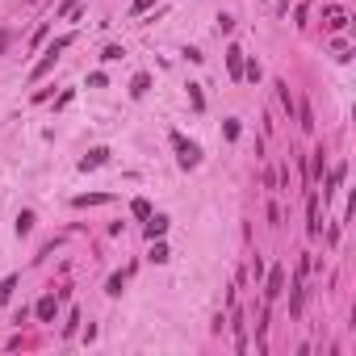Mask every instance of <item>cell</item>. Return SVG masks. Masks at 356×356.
Listing matches in <instances>:
<instances>
[{"label":"cell","mask_w":356,"mask_h":356,"mask_svg":"<svg viewBox=\"0 0 356 356\" xmlns=\"http://www.w3.org/2000/svg\"><path fill=\"white\" fill-rule=\"evenodd\" d=\"M151 260H155V264H163V260H168V247L155 243V247H151Z\"/></svg>","instance_id":"obj_12"},{"label":"cell","mask_w":356,"mask_h":356,"mask_svg":"<svg viewBox=\"0 0 356 356\" xmlns=\"http://www.w3.org/2000/svg\"><path fill=\"white\" fill-rule=\"evenodd\" d=\"M327 26L331 30H343V26H348V13H343V9H331V13H327Z\"/></svg>","instance_id":"obj_6"},{"label":"cell","mask_w":356,"mask_h":356,"mask_svg":"<svg viewBox=\"0 0 356 356\" xmlns=\"http://www.w3.org/2000/svg\"><path fill=\"white\" fill-rule=\"evenodd\" d=\"M306 218H310V222H306V231H310V235H318V231H323V222H318V197H310V201H306Z\"/></svg>","instance_id":"obj_2"},{"label":"cell","mask_w":356,"mask_h":356,"mask_svg":"<svg viewBox=\"0 0 356 356\" xmlns=\"http://www.w3.org/2000/svg\"><path fill=\"white\" fill-rule=\"evenodd\" d=\"M227 63H231V76L239 80L243 76V51H239V46H231V51H227Z\"/></svg>","instance_id":"obj_4"},{"label":"cell","mask_w":356,"mask_h":356,"mask_svg":"<svg viewBox=\"0 0 356 356\" xmlns=\"http://www.w3.org/2000/svg\"><path fill=\"white\" fill-rule=\"evenodd\" d=\"M281 285H285V272H281V268H272V272H268V289H264V302H272V298H277V293H281Z\"/></svg>","instance_id":"obj_3"},{"label":"cell","mask_w":356,"mask_h":356,"mask_svg":"<svg viewBox=\"0 0 356 356\" xmlns=\"http://www.w3.org/2000/svg\"><path fill=\"white\" fill-rule=\"evenodd\" d=\"M163 231H168V218H163V214H155V218L147 222V235L155 239V235H163Z\"/></svg>","instance_id":"obj_7"},{"label":"cell","mask_w":356,"mask_h":356,"mask_svg":"<svg viewBox=\"0 0 356 356\" xmlns=\"http://www.w3.org/2000/svg\"><path fill=\"white\" fill-rule=\"evenodd\" d=\"M122 285H126V272H117V277H109V293H122Z\"/></svg>","instance_id":"obj_13"},{"label":"cell","mask_w":356,"mask_h":356,"mask_svg":"<svg viewBox=\"0 0 356 356\" xmlns=\"http://www.w3.org/2000/svg\"><path fill=\"white\" fill-rule=\"evenodd\" d=\"M30 227H34V214H21V218H17V231L30 235Z\"/></svg>","instance_id":"obj_11"},{"label":"cell","mask_w":356,"mask_h":356,"mask_svg":"<svg viewBox=\"0 0 356 356\" xmlns=\"http://www.w3.org/2000/svg\"><path fill=\"white\" fill-rule=\"evenodd\" d=\"M13 289H17V277H5V281H0V302L13 298Z\"/></svg>","instance_id":"obj_9"},{"label":"cell","mask_w":356,"mask_h":356,"mask_svg":"<svg viewBox=\"0 0 356 356\" xmlns=\"http://www.w3.org/2000/svg\"><path fill=\"white\" fill-rule=\"evenodd\" d=\"M105 155H109V151H101V147H97V151H88L80 168H84V172H88V168H101V163H105Z\"/></svg>","instance_id":"obj_5"},{"label":"cell","mask_w":356,"mask_h":356,"mask_svg":"<svg viewBox=\"0 0 356 356\" xmlns=\"http://www.w3.org/2000/svg\"><path fill=\"white\" fill-rule=\"evenodd\" d=\"M38 318H46V323L55 318V298H42V302H38Z\"/></svg>","instance_id":"obj_8"},{"label":"cell","mask_w":356,"mask_h":356,"mask_svg":"<svg viewBox=\"0 0 356 356\" xmlns=\"http://www.w3.org/2000/svg\"><path fill=\"white\" fill-rule=\"evenodd\" d=\"M147 88H151V76H134V84H130V92H134V97H142Z\"/></svg>","instance_id":"obj_10"},{"label":"cell","mask_w":356,"mask_h":356,"mask_svg":"<svg viewBox=\"0 0 356 356\" xmlns=\"http://www.w3.org/2000/svg\"><path fill=\"white\" fill-rule=\"evenodd\" d=\"M172 142H176V151H181V163H185V168H193V163L201 159V151H197V142H185L181 134H172Z\"/></svg>","instance_id":"obj_1"}]
</instances>
